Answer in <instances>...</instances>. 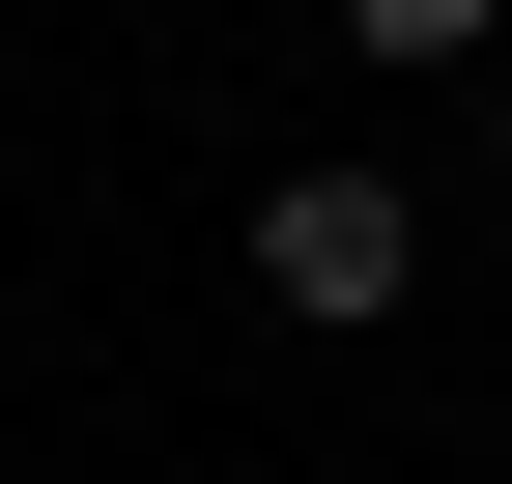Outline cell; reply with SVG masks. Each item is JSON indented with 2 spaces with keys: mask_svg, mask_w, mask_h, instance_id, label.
Segmentation results:
<instances>
[{
  "mask_svg": "<svg viewBox=\"0 0 512 484\" xmlns=\"http://www.w3.org/2000/svg\"><path fill=\"white\" fill-rule=\"evenodd\" d=\"M399 285H427V200H399V171H256V314L399 342Z\"/></svg>",
  "mask_w": 512,
  "mask_h": 484,
  "instance_id": "cell-1",
  "label": "cell"
},
{
  "mask_svg": "<svg viewBox=\"0 0 512 484\" xmlns=\"http://www.w3.org/2000/svg\"><path fill=\"white\" fill-rule=\"evenodd\" d=\"M370 57H512V0H342Z\"/></svg>",
  "mask_w": 512,
  "mask_h": 484,
  "instance_id": "cell-2",
  "label": "cell"
},
{
  "mask_svg": "<svg viewBox=\"0 0 512 484\" xmlns=\"http://www.w3.org/2000/svg\"><path fill=\"white\" fill-rule=\"evenodd\" d=\"M484 200H512V57H484Z\"/></svg>",
  "mask_w": 512,
  "mask_h": 484,
  "instance_id": "cell-3",
  "label": "cell"
}]
</instances>
